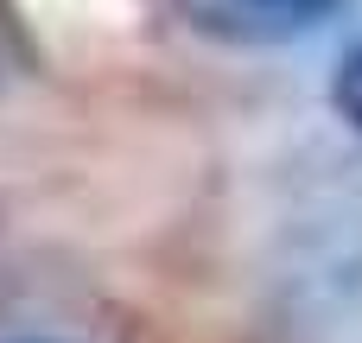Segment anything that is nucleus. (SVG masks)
Wrapping results in <instances>:
<instances>
[{"instance_id":"2","label":"nucleus","mask_w":362,"mask_h":343,"mask_svg":"<svg viewBox=\"0 0 362 343\" xmlns=\"http://www.w3.org/2000/svg\"><path fill=\"white\" fill-rule=\"evenodd\" d=\"M331 108L362 134V32L344 45V57H337V70H331Z\"/></svg>"},{"instance_id":"1","label":"nucleus","mask_w":362,"mask_h":343,"mask_svg":"<svg viewBox=\"0 0 362 343\" xmlns=\"http://www.w3.org/2000/svg\"><path fill=\"white\" fill-rule=\"evenodd\" d=\"M185 25L223 45H293L344 13V0H172Z\"/></svg>"}]
</instances>
